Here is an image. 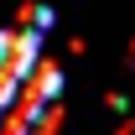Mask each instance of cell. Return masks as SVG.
<instances>
[{"label": "cell", "mask_w": 135, "mask_h": 135, "mask_svg": "<svg viewBox=\"0 0 135 135\" xmlns=\"http://www.w3.org/2000/svg\"><path fill=\"white\" fill-rule=\"evenodd\" d=\"M119 135H135V125H125V130H119Z\"/></svg>", "instance_id": "1"}]
</instances>
